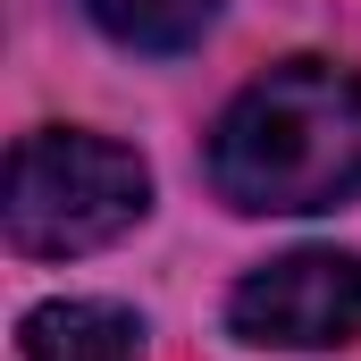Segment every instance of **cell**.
<instances>
[{
    "mask_svg": "<svg viewBox=\"0 0 361 361\" xmlns=\"http://www.w3.org/2000/svg\"><path fill=\"white\" fill-rule=\"evenodd\" d=\"M210 185L235 210L294 219L361 193V76L336 59H277L227 101L210 135Z\"/></svg>",
    "mask_w": 361,
    "mask_h": 361,
    "instance_id": "6da1fadb",
    "label": "cell"
},
{
    "mask_svg": "<svg viewBox=\"0 0 361 361\" xmlns=\"http://www.w3.org/2000/svg\"><path fill=\"white\" fill-rule=\"evenodd\" d=\"M152 210V169L109 143V135H68L42 126L8 152V244L25 261H76L118 244Z\"/></svg>",
    "mask_w": 361,
    "mask_h": 361,
    "instance_id": "7a4b0ae2",
    "label": "cell"
},
{
    "mask_svg": "<svg viewBox=\"0 0 361 361\" xmlns=\"http://www.w3.org/2000/svg\"><path fill=\"white\" fill-rule=\"evenodd\" d=\"M227 328L244 345H277V353L361 345V252L311 244V252H286L269 269H252L227 294Z\"/></svg>",
    "mask_w": 361,
    "mask_h": 361,
    "instance_id": "3957f363",
    "label": "cell"
},
{
    "mask_svg": "<svg viewBox=\"0 0 361 361\" xmlns=\"http://www.w3.org/2000/svg\"><path fill=\"white\" fill-rule=\"evenodd\" d=\"M17 361H143V319L118 302H42L17 328Z\"/></svg>",
    "mask_w": 361,
    "mask_h": 361,
    "instance_id": "277c9868",
    "label": "cell"
},
{
    "mask_svg": "<svg viewBox=\"0 0 361 361\" xmlns=\"http://www.w3.org/2000/svg\"><path fill=\"white\" fill-rule=\"evenodd\" d=\"M85 17L109 42H126V51L177 59V51H193V42L219 25V0H85Z\"/></svg>",
    "mask_w": 361,
    "mask_h": 361,
    "instance_id": "5b68a950",
    "label": "cell"
}]
</instances>
